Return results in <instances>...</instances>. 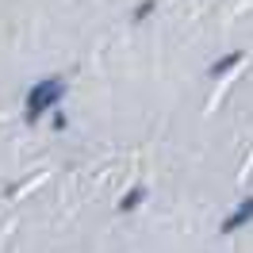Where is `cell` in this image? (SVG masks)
Listing matches in <instances>:
<instances>
[{
	"mask_svg": "<svg viewBox=\"0 0 253 253\" xmlns=\"http://www.w3.org/2000/svg\"><path fill=\"white\" fill-rule=\"evenodd\" d=\"M65 92H69L65 77H42V81H35L31 88H27V96H23V115H27V123H39L46 111H58V104L65 100Z\"/></svg>",
	"mask_w": 253,
	"mask_h": 253,
	"instance_id": "cell-1",
	"label": "cell"
},
{
	"mask_svg": "<svg viewBox=\"0 0 253 253\" xmlns=\"http://www.w3.org/2000/svg\"><path fill=\"white\" fill-rule=\"evenodd\" d=\"M253 222V196L250 200H242V204L222 219V226H219V234H234V230H242V226H250Z\"/></svg>",
	"mask_w": 253,
	"mask_h": 253,
	"instance_id": "cell-2",
	"label": "cell"
},
{
	"mask_svg": "<svg viewBox=\"0 0 253 253\" xmlns=\"http://www.w3.org/2000/svg\"><path fill=\"white\" fill-rule=\"evenodd\" d=\"M238 65H242V50H230V54H222L219 62H215L211 69H207V73H211V77L219 81V77H226V73H234Z\"/></svg>",
	"mask_w": 253,
	"mask_h": 253,
	"instance_id": "cell-3",
	"label": "cell"
},
{
	"mask_svg": "<svg viewBox=\"0 0 253 253\" xmlns=\"http://www.w3.org/2000/svg\"><path fill=\"white\" fill-rule=\"evenodd\" d=\"M142 200H146V188H142V184H134V188H130L123 200H119V211H123V215H130V211L142 204Z\"/></svg>",
	"mask_w": 253,
	"mask_h": 253,
	"instance_id": "cell-4",
	"label": "cell"
},
{
	"mask_svg": "<svg viewBox=\"0 0 253 253\" xmlns=\"http://www.w3.org/2000/svg\"><path fill=\"white\" fill-rule=\"evenodd\" d=\"M154 12H158V0H142V4L130 12V19H134V23H142V19H150Z\"/></svg>",
	"mask_w": 253,
	"mask_h": 253,
	"instance_id": "cell-5",
	"label": "cell"
}]
</instances>
